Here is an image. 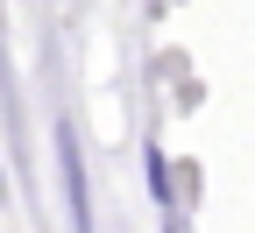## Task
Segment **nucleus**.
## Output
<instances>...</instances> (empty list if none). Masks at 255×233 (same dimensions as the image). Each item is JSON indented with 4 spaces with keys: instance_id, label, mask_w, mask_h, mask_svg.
<instances>
[{
    "instance_id": "obj_1",
    "label": "nucleus",
    "mask_w": 255,
    "mask_h": 233,
    "mask_svg": "<svg viewBox=\"0 0 255 233\" xmlns=\"http://www.w3.org/2000/svg\"><path fill=\"white\" fill-rule=\"evenodd\" d=\"M57 170H64V198H71V226L92 233V198H85V162H78L71 127H57Z\"/></svg>"
},
{
    "instance_id": "obj_2",
    "label": "nucleus",
    "mask_w": 255,
    "mask_h": 233,
    "mask_svg": "<svg viewBox=\"0 0 255 233\" xmlns=\"http://www.w3.org/2000/svg\"><path fill=\"white\" fill-rule=\"evenodd\" d=\"M149 184H156V198L170 205V170H163V149H149Z\"/></svg>"
},
{
    "instance_id": "obj_3",
    "label": "nucleus",
    "mask_w": 255,
    "mask_h": 233,
    "mask_svg": "<svg viewBox=\"0 0 255 233\" xmlns=\"http://www.w3.org/2000/svg\"><path fill=\"white\" fill-rule=\"evenodd\" d=\"M0 191H7V170H0Z\"/></svg>"
}]
</instances>
